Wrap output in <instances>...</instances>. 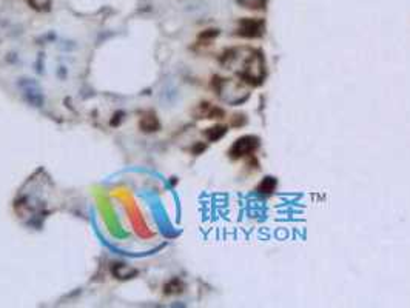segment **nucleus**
Segmentation results:
<instances>
[{"label":"nucleus","instance_id":"f257e3e1","mask_svg":"<svg viewBox=\"0 0 410 308\" xmlns=\"http://www.w3.org/2000/svg\"><path fill=\"white\" fill-rule=\"evenodd\" d=\"M258 147V141L254 137H242L236 141V144L232 147L230 150V154L233 157H241V156H245V154H250L251 151H254Z\"/></svg>","mask_w":410,"mask_h":308},{"label":"nucleus","instance_id":"20e7f679","mask_svg":"<svg viewBox=\"0 0 410 308\" xmlns=\"http://www.w3.org/2000/svg\"><path fill=\"white\" fill-rule=\"evenodd\" d=\"M51 2H53V0H28V3H30L34 9H39V11L50 9Z\"/></svg>","mask_w":410,"mask_h":308},{"label":"nucleus","instance_id":"7ed1b4c3","mask_svg":"<svg viewBox=\"0 0 410 308\" xmlns=\"http://www.w3.org/2000/svg\"><path fill=\"white\" fill-rule=\"evenodd\" d=\"M275 187H276L275 179H273V177H265V179L261 182V185L258 187V190H259L261 193H272V191L275 190Z\"/></svg>","mask_w":410,"mask_h":308},{"label":"nucleus","instance_id":"f03ea898","mask_svg":"<svg viewBox=\"0 0 410 308\" xmlns=\"http://www.w3.org/2000/svg\"><path fill=\"white\" fill-rule=\"evenodd\" d=\"M261 30H262V23L259 20H242L241 22V28H239V34L244 37H258L261 36Z\"/></svg>","mask_w":410,"mask_h":308},{"label":"nucleus","instance_id":"39448f33","mask_svg":"<svg viewBox=\"0 0 410 308\" xmlns=\"http://www.w3.org/2000/svg\"><path fill=\"white\" fill-rule=\"evenodd\" d=\"M225 134V128L222 127H216V128H210V131L207 133L208 139H211V141H216V139L222 137Z\"/></svg>","mask_w":410,"mask_h":308}]
</instances>
